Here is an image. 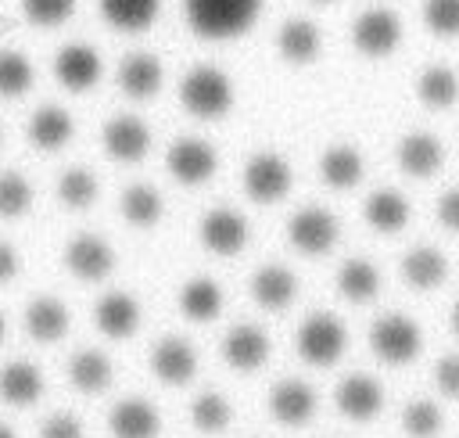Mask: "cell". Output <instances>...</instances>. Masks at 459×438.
I'll return each instance as SVG.
<instances>
[{
	"mask_svg": "<svg viewBox=\"0 0 459 438\" xmlns=\"http://www.w3.org/2000/svg\"><path fill=\"white\" fill-rule=\"evenodd\" d=\"M416 101L430 111H448L459 101V72L452 65H427L416 75Z\"/></svg>",
	"mask_w": 459,
	"mask_h": 438,
	"instance_id": "836d02e7",
	"label": "cell"
},
{
	"mask_svg": "<svg viewBox=\"0 0 459 438\" xmlns=\"http://www.w3.org/2000/svg\"><path fill=\"white\" fill-rule=\"evenodd\" d=\"M104 75V61L90 43H65L54 54V79L68 93H90Z\"/></svg>",
	"mask_w": 459,
	"mask_h": 438,
	"instance_id": "5bb4252c",
	"label": "cell"
},
{
	"mask_svg": "<svg viewBox=\"0 0 459 438\" xmlns=\"http://www.w3.org/2000/svg\"><path fill=\"white\" fill-rule=\"evenodd\" d=\"M65 377L79 395H100L115 384V363L100 348H79L65 363Z\"/></svg>",
	"mask_w": 459,
	"mask_h": 438,
	"instance_id": "cb8c5ba5",
	"label": "cell"
},
{
	"mask_svg": "<svg viewBox=\"0 0 459 438\" xmlns=\"http://www.w3.org/2000/svg\"><path fill=\"white\" fill-rule=\"evenodd\" d=\"M61 266H65L75 280H82V284H100V280H108V276L115 273L118 258H115V248H111L108 237L82 230V233H72V237L65 241V248H61Z\"/></svg>",
	"mask_w": 459,
	"mask_h": 438,
	"instance_id": "52a82bcc",
	"label": "cell"
},
{
	"mask_svg": "<svg viewBox=\"0 0 459 438\" xmlns=\"http://www.w3.org/2000/svg\"><path fill=\"white\" fill-rule=\"evenodd\" d=\"M108 434L111 438H158L161 413L147 399H118L108 409Z\"/></svg>",
	"mask_w": 459,
	"mask_h": 438,
	"instance_id": "484cf974",
	"label": "cell"
},
{
	"mask_svg": "<svg viewBox=\"0 0 459 438\" xmlns=\"http://www.w3.org/2000/svg\"><path fill=\"white\" fill-rule=\"evenodd\" d=\"M233 424V402L222 399L219 391H201L190 402V427L197 434H222Z\"/></svg>",
	"mask_w": 459,
	"mask_h": 438,
	"instance_id": "d590c367",
	"label": "cell"
},
{
	"mask_svg": "<svg viewBox=\"0 0 459 438\" xmlns=\"http://www.w3.org/2000/svg\"><path fill=\"white\" fill-rule=\"evenodd\" d=\"M0 438H18V434H14V427H7V424H0Z\"/></svg>",
	"mask_w": 459,
	"mask_h": 438,
	"instance_id": "7dc6e473",
	"label": "cell"
},
{
	"mask_svg": "<svg viewBox=\"0 0 459 438\" xmlns=\"http://www.w3.org/2000/svg\"><path fill=\"white\" fill-rule=\"evenodd\" d=\"M398 273L412 291H437L448 280V255L434 244H416L402 255Z\"/></svg>",
	"mask_w": 459,
	"mask_h": 438,
	"instance_id": "4316f807",
	"label": "cell"
},
{
	"mask_svg": "<svg viewBox=\"0 0 459 438\" xmlns=\"http://www.w3.org/2000/svg\"><path fill=\"white\" fill-rule=\"evenodd\" d=\"M176 97H179V108L190 118L219 122V118H226L233 111L237 90H233V79L219 65H194V68L183 72Z\"/></svg>",
	"mask_w": 459,
	"mask_h": 438,
	"instance_id": "7a4b0ae2",
	"label": "cell"
},
{
	"mask_svg": "<svg viewBox=\"0 0 459 438\" xmlns=\"http://www.w3.org/2000/svg\"><path fill=\"white\" fill-rule=\"evenodd\" d=\"M100 18L115 29V32H147L158 14H161V0H97Z\"/></svg>",
	"mask_w": 459,
	"mask_h": 438,
	"instance_id": "4dcf8cb0",
	"label": "cell"
},
{
	"mask_svg": "<svg viewBox=\"0 0 459 438\" xmlns=\"http://www.w3.org/2000/svg\"><path fill=\"white\" fill-rule=\"evenodd\" d=\"M147 366H151V373H154L161 384H169V388H186V384L197 377V370H201V355H197V348H194L186 337L165 334V337H158V341L151 345Z\"/></svg>",
	"mask_w": 459,
	"mask_h": 438,
	"instance_id": "8fae6325",
	"label": "cell"
},
{
	"mask_svg": "<svg viewBox=\"0 0 459 438\" xmlns=\"http://www.w3.org/2000/svg\"><path fill=\"white\" fill-rule=\"evenodd\" d=\"M319 180L330 190H355L366 180V158L355 144H330L319 154Z\"/></svg>",
	"mask_w": 459,
	"mask_h": 438,
	"instance_id": "83f0119b",
	"label": "cell"
},
{
	"mask_svg": "<svg viewBox=\"0 0 459 438\" xmlns=\"http://www.w3.org/2000/svg\"><path fill=\"white\" fill-rule=\"evenodd\" d=\"M222 305H226L222 284L212 276H190L176 294V309L190 323H212L222 312Z\"/></svg>",
	"mask_w": 459,
	"mask_h": 438,
	"instance_id": "f546056e",
	"label": "cell"
},
{
	"mask_svg": "<svg viewBox=\"0 0 459 438\" xmlns=\"http://www.w3.org/2000/svg\"><path fill=\"white\" fill-rule=\"evenodd\" d=\"M434 215H437V223H441L448 233H459V187H448V190L437 197Z\"/></svg>",
	"mask_w": 459,
	"mask_h": 438,
	"instance_id": "ee69618b",
	"label": "cell"
},
{
	"mask_svg": "<svg viewBox=\"0 0 459 438\" xmlns=\"http://www.w3.org/2000/svg\"><path fill=\"white\" fill-rule=\"evenodd\" d=\"M39 438H86V427L75 413H50L39 424Z\"/></svg>",
	"mask_w": 459,
	"mask_h": 438,
	"instance_id": "b9f144b4",
	"label": "cell"
},
{
	"mask_svg": "<svg viewBox=\"0 0 459 438\" xmlns=\"http://www.w3.org/2000/svg\"><path fill=\"white\" fill-rule=\"evenodd\" d=\"M43 391H47V377L36 363L11 359L0 366V402H7L14 409H29L43 399Z\"/></svg>",
	"mask_w": 459,
	"mask_h": 438,
	"instance_id": "d4e9b609",
	"label": "cell"
},
{
	"mask_svg": "<svg viewBox=\"0 0 459 438\" xmlns=\"http://www.w3.org/2000/svg\"><path fill=\"white\" fill-rule=\"evenodd\" d=\"M22 327L36 345H57L72 330V312L57 294H36L22 312Z\"/></svg>",
	"mask_w": 459,
	"mask_h": 438,
	"instance_id": "d6986e66",
	"label": "cell"
},
{
	"mask_svg": "<svg viewBox=\"0 0 459 438\" xmlns=\"http://www.w3.org/2000/svg\"><path fill=\"white\" fill-rule=\"evenodd\" d=\"M287 241L294 251L308 255V258H319V255H330L341 241V223L330 208L323 205H305L298 208L290 219H287Z\"/></svg>",
	"mask_w": 459,
	"mask_h": 438,
	"instance_id": "ba28073f",
	"label": "cell"
},
{
	"mask_svg": "<svg viewBox=\"0 0 459 438\" xmlns=\"http://www.w3.org/2000/svg\"><path fill=\"white\" fill-rule=\"evenodd\" d=\"M151 126L140 115H111L100 129V147L118 165H136L151 154Z\"/></svg>",
	"mask_w": 459,
	"mask_h": 438,
	"instance_id": "7c38bea8",
	"label": "cell"
},
{
	"mask_svg": "<svg viewBox=\"0 0 459 438\" xmlns=\"http://www.w3.org/2000/svg\"><path fill=\"white\" fill-rule=\"evenodd\" d=\"M398 424H402V431H405L409 438H437L441 427H445V416H441V406H437V402H430V399H412V402L402 409Z\"/></svg>",
	"mask_w": 459,
	"mask_h": 438,
	"instance_id": "f35d334b",
	"label": "cell"
},
{
	"mask_svg": "<svg viewBox=\"0 0 459 438\" xmlns=\"http://www.w3.org/2000/svg\"><path fill=\"white\" fill-rule=\"evenodd\" d=\"M165 86V65L151 50H133L118 61V90L129 101H154Z\"/></svg>",
	"mask_w": 459,
	"mask_h": 438,
	"instance_id": "ac0fdd59",
	"label": "cell"
},
{
	"mask_svg": "<svg viewBox=\"0 0 459 438\" xmlns=\"http://www.w3.org/2000/svg\"><path fill=\"white\" fill-rule=\"evenodd\" d=\"M140 323H143V309H140L136 294H129V291H108L93 302V327L111 341L133 337L140 330Z\"/></svg>",
	"mask_w": 459,
	"mask_h": 438,
	"instance_id": "e0dca14e",
	"label": "cell"
},
{
	"mask_svg": "<svg viewBox=\"0 0 459 438\" xmlns=\"http://www.w3.org/2000/svg\"><path fill=\"white\" fill-rule=\"evenodd\" d=\"M294 352L308 366H333L348 352V323L333 312H308L294 334Z\"/></svg>",
	"mask_w": 459,
	"mask_h": 438,
	"instance_id": "3957f363",
	"label": "cell"
},
{
	"mask_svg": "<svg viewBox=\"0 0 459 438\" xmlns=\"http://www.w3.org/2000/svg\"><path fill=\"white\" fill-rule=\"evenodd\" d=\"M118 212L133 230H154L165 215V197L151 183H129L118 197Z\"/></svg>",
	"mask_w": 459,
	"mask_h": 438,
	"instance_id": "1f68e13d",
	"label": "cell"
},
{
	"mask_svg": "<svg viewBox=\"0 0 459 438\" xmlns=\"http://www.w3.org/2000/svg\"><path fill=\"white\" fill-rule=\"evenodd\" d=\"M54 194H57V201H61L68 212H86V208H93L97 197H100V180H97L93 169L72 165V169H65V172L57 176Z\"/></svg>",
	"mask_w": 459,
	"mask_h": 438,
	"instance_id": "e575fe53",
	"label": "cell"
},
{
	"mask_svg": "<svg viewBox=\"0 0 459 438\" xmlns=\"http://www.w3.org/2000/svg\"><path fill=\"white\" fill-rule=\"evenodd\" d=\"M434 384L445 399H459V355L448 352L434 363Z\"/></svg>",
	"mask_w": 459,
	"mask_h": 438,
	"instance_id": "7bdbcfd3",
	"label": "cell"
},
{
	"mask_svg": "<svg viewBox=\"0 0 459 438\" xmlns=\"http://www.w3.org/2000/svg\"><path fill=\"white\" fill-rule=\"evenodd\" d=\"M4 337H7V320H4V312H0V345H4Z\"/></svg>",
	"mask_w": 459,
	"mask_h": 438,
	"instance_id": "c3c4849f",
	"label": "cell"
},
{
	"mask_svg": "<svg viewBox=\"0 0 459 438\" xmlns=\"http://www.w3.org/2000/svg\"><path fill=\"white\" fill-rule=\"evenodd\" d=\"M308 4H316V7H330V4H337V0H308Z\"/></svg>",
	"mask_w": 459,
	"mask_h": 438,
	"instance_id": "681fc988",
	"label": "cell"
},
{
	"mask_svg": "<svg viewBox=\"0 0 459 438\" xmlns=\"http://www.w3.org/2000/svg\"><path fill=\"white\" fill-rule=\"evenodd\" d=\"M423 25L437 39L459 36V0H423Z\"/></svg>",
	"mask_w": 459,
	"mask_h": 438,
	"instance_id": "ab89813d",
	"label": "cell"
},
{
	"mask_svg": "<svg viewBox=\"0 0 459 438\" xmlns=\"http://www.w3.org/2000/svg\"><path fill=\"white\" fill-rule=\"evenodd\" d=\"M25 136L36 151L43 154H54V151H65L75 136V118L61 108V104H43L29 115V126H25Z\"/></svg>",
	"mask_w": 459,
	"mask_h": 438,
	"instance_id": "603a6c76",
	"label": "cell"
},
{
	"mask_svg": "<svg viewBox=\"0 0 459 438\" xmlns=\"http://www.w3.org/2000/svg\"><path fill=\"white\" fill-rule=\"evenodd\" d=\"M219 355L230 370L237 373H251V370H262L273 355V341L269 334L258 327V323H240L233 327L222 341H219Z\"/></svg>",
	"mask_w": 459,
	"mask_h": 438,
	"instance_id": "9a60e30c",
	"label": "cell"
},
{
	"mask_svg": "<svg viewBox=\"0 0 459 438\" xmlns=\"http://www.w3.org/2000/svg\"><path fill=\"white\" fill-rule=\"evenodd\" d=\"M265 409L280 427H305L319 409V395H316V388L308 381L287 377V381H276L269 388Z\"/></svg>",
	"mask_w": 459,
	"mask_h": 438,
	"instance_id": "4fadbf2b",
	"label": "cell"
},
{
	"mask_svg": "<svg viewBox=\"0 0 459 438\" xmlns=\"http://www.w3.org/2000/svg\"><path fill=\"white\" fill-rule=\"evenodd\" d=\"M402 43V18L398 11L384 7V4H373V7H362L351 22V47L369 57V61H384L398 50Z\"/></svg>",
	"mask_w": 459,
	"mask_h": 438,
	"instance_id": "8992f818",
	"label": "cell"
},
{
	"mask_svg": "<svg viewBox=\"0 0 459 438\" xmlns=\"http://www.w3.org/2000/svg\"><path fill=\"white\" fill-rule=\"evenodd\" d=\"M0 144H4V129H0Z\"/></svg>",
	"mask_w": 459,
	"mask_h": 438,
	"instance_id": "f907efd6",
	"label": "cell"
},
{
	"mask_svg": "<svg viewBox=\"0 0 459 438\" xmlns=\"http://www.w3.org/2000/svg\"><path fill=\"white\" fill-rule=\"evenodd\" d=\"M362 219H366L369 230L391 237V233H402V230L409 226L412 205H409L405 194H398V190H391V187H380V190H373V194L362 201Z\"/></svg>",
	"mask_w": 459,
	"mask_h": 438,
	"instance_id": "f1b7e54d",
	"label": "cell"
},
{
	"mask_svg": "<svg viewBox=\"0 0 459 438\" xmlns=\"http://www.w3.org/2000/svg\"><path fill=\"white\" fill-rule=\"evenodd\" d=\"M380 284H384V276H380V269L369 258H344L337 266V276H333L337 294L348 298V302H355V305L373 302L380 294Z\"/></svg>",
	"mask_w": 459,
	"mask_h": 438,
	"instance_id": "d6a6232c",
	"label": "cell"
},
{
	"mask_svg": "<svg viewBox=\"0 0 459 438\" xmlns=\"http://www.w3.org/2000/svg\"><path fill=\"white\" fill-rule=\"evenodd\" d=\"M22 14L39 29H57L75 14V0H22Z\"/></svg>",
	"mask_w": 459,
	"mask_h": 438,
	"instance_id": "60d3db41",
	"label": "cell"
},
{
	"mask_svg": "<svg viewBox=\"0 0 459 438\" xmlns=\"http://www.w3.org/2000/svg\"><path fill=\"white\" fill-rule=\"evenodd\" d=\"M32 83H36L32 61L22 50L4 47L0 50V97L4 101H18V97H25L32 90Z\"/></svg>",
	"mask_w": 459,
	"mask_h": 438,
	"instance_id": "74e56055",
	"label": "cell"
},
{
	"mask_svg": "<svg viewBox=\"0 0 459 438\" xmlns=\"http://www.w3.org/2000/svg\"><path fill=\"white\" fill-rule=\"evenodd\" d=\"M219 169V151L201 136H179L165 151V172L179 187H204Z\"/></svg>",
	"mask_w": 459,
	"mask_h": 438,
	"instance_id": "9c48e42d",
	"label": "cell"
},
{
	"mask_svg": "<svg viewBox=\"0 0 459 438\" xmlns=\"http://www.w3.org/2000/svg\"><path fill=\"white\" fill-rule=\"evenodd\" d=\"M240 187L255 205H280L294 187V169L280 151H255L240 169Z\"/></svg>",
	"mask_w": 459,
	"mask_h": 438,
	"instance_id": "5b68a950",
	"label": "cell"
},
{
	"mask_svg": "<svg viewBox=\"0 0 459 438\" xmlns=\"http://www.w3.org/2000/svg\"><path fill=\"white\" fill-rule=\"evenodd\" d=\"M276 54L280 61L294 65V68H305L312 61H319L323 54V32L312 18H287L280 22L276 29Z\"/></svg>",
	"mask_w": 459,
	"mask_h": 438,
	"instance_id": "44dd1931",
	"label": "cell"
},
{
	"mask_svg": "<svg viewBox=\"0 0 459 438\" xmlns=\"http://www.w3.org/2000/svg\"><path fill=\"white\" fill-rule=\"evenodd\" d=\"M247 291L262 309L280 312L298 298V273L290 266H283V262H265V266H258L251 273Z\"/></svg>",
	"mask_w": 459,
	"mask_h": 438,
	"instance_id": "7402d4cb",
	"label": "cell"
},
{
	"mask_svg": "<svg viewBox=\"0 0 459 438\" xmlns=\"http://www.w3.org/2000/svg\"><path fill=\"white\" fill-rule=\"evenodd\" d=\"M183 18L197 39L233 43L262 18V0H183Z\"/></svg>",
	"mask_w": 459,
	"mask_h": 438,
	"instance_id": "6da1fadb",
	"label": "cell"
},
{
	"mask_svg": "<svg viewBox=\"0 0 459 438\" xmlns=\"http://www.w3.org/2000/svg\"><path fill=\"white\" fill-rule=\"evenodd\" d=\"M32 201H36V190L25 172H18V169L0 172V219H7V223L25 219L32 212Z\"/></svg>",
	"mask_w": 459,
	"mask_h": 438,
	"instance_id": "8d00e7d4",
	"label": "cell"
},
{
	"mask_svg": "<svg viewBox=\"0 0 459 438\" xmlns=\"http://www.w3.org/2000/svg\"><path fill=\"white\" fill-rule=\"evenodd\" d=\"M394 162H398V169H402L405 176H412V180H430V176H437L441 165H445V144H441L434 133H423V129L405 133V136L398 140V147H394Z\"/></svg>",
	"mask_w": 459,
	"mask_h": 438,
	"instance_id": "ffe728a7",
	"label": "cell"
},
{
	"mask_svg": "<svg viewBox=\"0 0 459 438\" xmlns=\"http://www.w3.org/2000/svg\"><path fill=\"white\" fill-rule=\"evenodd\" d=\"M197 241H201L212 255L233 258V255H240V251L247 248L251 226H247V219H244L237 208L215 205V208H208V212L201 215V223H197Z\"/></svg>",
	"mask_w": 459,
	"mask_h": 438,
	"instance_id": "30bf717a",
	"label": "cell"
},
{
	"mask_svg": "<svg viewBox=\"0 0 459 438\" xmlns=\"http://www.w3.org/2000/svg\"><path fill=\"white\" fill-rule=\"evenodd\" d=\"M333 406L341 416L366 424V420L380 416V409H384V384L369 373H348L333 388Z\"/></svg>",
	"mask_w": 459,
	"mask_h": 438,
	"instance_id": "2e32d148",
	"label": "cell"
},
{
	"mask_svg": "<svg viewBox=\"0 0 459 438\" xmlns=\"http://www.w3.org/2000/svg\"><path fill=\"white\" fill-rule=\"evenodd\" d=\"M448 323H452V334L459 337V302L452 305V312H448Z\"/></svg>",
	"mask_w": 459,
	"mask_h": 438,
	"instance_id": "bcb514c9",
	"label": "cell"
},
{
	"mask_svg": "<svg viewBox=\"0 0 459 438\" xmlns=\"http://www.w3.org/2000/svg\"><path fill=\"white\" fill-rule=\"evenodd\" d=\"M18 269H22V255H18V248H14L11 241H0V284L14 280Z\"/></svg>",
	"mask_w": 459,
	"mask_h": 438,
	"instance_id": "f6af8a7d",
	"label": "cell"
},
{
	"mask_svg": "<svg viewBox=\"0 0 459 438\" xmlns=\"http://www.w3.org/2000/svg\"><path fill=\"white\" fill-rule=\"evenodd\" d=\"M369 352L387 366H409L423 352V330L402 312H384L369 323Z\"/></svg>",
	"mask_w": 459,
	"mask_h": 438,
	"instance_id": "277c9868",
	"label": "cell"
}]
</instances>
